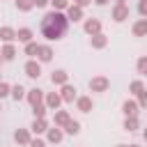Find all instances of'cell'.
Returning <instances> with one entry per match:
<instances>
[{"label": "cell", "instance_id": "43", "mask_svg": "<svg viewBox=\"0 0 147 147\" xmlns=\"http://www.w3.org/2000/svg\"><path fill=\"white\" fill-rule=\"evenodd\" d=\"M0 64H2V55H0Z\"/></svg>", "mask_w": 147, "mask_h": 147}, {"label": "cell", "instance_id": "13", "mask_svg": "<svg viewBox=\"0 0 147 147\" xmlns=\"http://www.w3.org/2000/svg\"><path fill=\"white\" fill-rule=\"evenodd\" d=\"M46 138H48V142H60V140L64 138V131H62L60 126H51V129L46 131Z\"/></svg>", "mask_w": 147, "mask_h": 147}, {"label": "cell", "instance_id": "3", "mask_svg": "<svg viewBox=\"0 0 147 147\" xmlns=\"http://www.w3.org/2000/svg\"><path fill=\"white\" fill-rule=\"evenodd\" d=\"M44 103H46V108H48V110H57V108H60V103H62L60 92H48V94H44Z\"/></svg>", "mask_w": 147, "mask_h": 147}, {"label": "cell", "instance_id": "42", "mask_svg": "<svg viewBox=\"0 0 147 147\" xmlns=\"http://www.w3.org/2000/svg\"><path fill=\"white\" fill-rule=\"evenodd\" d=\"M117 147H126V145H117Z\"/></svg>", "mask_w": 147, "mask_h": 147}, {"label": "cell", "instance_id": "9", "mask_svg": "<svg viewBox=\"0 0 147 147\" xmlns=\"http://www.w3.org/2000/svg\"><path fill=\"white\" fill-rule=\"evenodd\" d=\"M67 80H69V74H67L64 69H55V71L51 74V83H53V85H60V87H62V85H67Z\"/></svg>", "mask_w": 147, "mask_h": 147}, {"label": "cell", "instance_id": "41", "mask_svg": "<svg viewBox=\"0 0 147 147\" xmlns=\"http://www.w3.org/2000/svg\"><path fill=\"white\" fill-rule=\"evenodd\" d=\"M126 147H140V145H126Z\"/></svg>", "mask_w": 147, "mask_h": 147}, {"label": "cell", "instance_id": "16", "mask_svg": "<svg viewBox=\"0 0 147 147\" xmlns=\"http://www.w3.org/2000/svg\"><path fill=\"white\" fill-rule=\"evenodd\" d=\"M60 96H62V101H74L76 99V87L74 85H62V90H60Z\"/></svg>", "mask_w": 147, "mask_h": 147}, {"label": "cell", "instance_id": "26", "mask_svg": "<svg viewBox=\"0 0 147 147\" xmlns=\"http://www.w3.org/2000/svg\"><path fill=\"white\" fill-rule=\"evenodd\" d=\"M37 51H39V44H37V41H30V44H25V55H30L32 60L37 57Z\"/></svg>", "mask_w": 147, "mask_h": 147}, {"label": "cell", "instance_id": "29", "mask_svg": "<svg viewBox=\"0 0 147 147\" xmlns=\"http://www.w3.org/2000/svg\"><path fill=\"white\" fill-rule=\"evenodd\" d=\"M34 5H32V0H16V9L18 11H30Z\"/></svg>", "mask_w": 147, "mask_h": 147}, {"label": "cell", "instance_id": "19", "mask_svg": "<svg viewBox=\"0 0 147 147\" xmlns=\"http://www.w3.org/2000/svg\"><path fill=\"white\" fill-rule=\"evenodd\" d=\"M0 39H2L5 44H11V41L16 39V30H14V28H9V25L0 28Z\"/></svg>", "mask_w": 147, "mask_h": 147}, {"label": "cell", "instance_id": "33", "mask_svg": "<svg viewBox=\"0 0 147 147\" xmlns=\"http://www.w3.org/2000/svg\"><path fill=\"white\" fill-rule=\"evenodd\" d=\"M138 106H140V108H147V90H142V92L138 94Z\"/></svg>", "mask_w": 147, "mask_h": 147}, {"label": "cell", "instance_id": "5", "mask_svg": "<svg viewBox=\"0 0 147 147\" xmlns=\"http://www.w3.org/2000/svg\"><path fill=\"white\" fill-rule=\"evenodd\" d=\"M138 101H133V99H126L124 103H122V113H124V117H138Z\"/></svg>", "mask_w": 147, "mask_h": 147}, {"label": "cell", "instance_id": "4", "mask_svg": "<svg viewBox=\"0 0 147 147\" xmlns=\"http://www.w3.org/2000/svg\"><path fill=\"white\" fill-rule=\"evenodd\" d=\"M25 99H28V101H30V106L34 108V106L44 103V90H39V87H32V90H28Z\"/></svg>", "mask_w": 147, "mask_h": 147}, {"label": "cell", "instance_id": "25", "mask_svg": "<svg viewBox=\"0 0 147 147\" xmlns=\"http://www.w3.org/2000/svg\"><path fill=\"white\" fill-rule=\"evenodd\" d=\"M138 126H140L138 117H126V119H124V131H136Z\"/></svg>", "mask_w": 147, "mask_h": 147}, {"label": "cell", "instance_id": "6", "mask_svg": "<svg viewBox=\"0 0 147 147\" xmlns=\"http://www.w3.org/2000/svg\"><path fill=\"white\" fill-rule=\"evenodd\" d=\"M126 18H129V5H115V7H113V21L122 23V21H126Z\"/></svg>", "mask_w": 147, "mask_h": 147}, {"label": "cell", "instance_id": "34", "mask_svg": "<svg viewBox=\"0 0 147 147\" xmlns=\"http://www.w3.org/2000/svg\"><path fill=\"white\" fill-rule=\"evenodd\" d=\"M136 67H138V74H147V57H140Z\"/></svg>", "mask_w": 147, "mask_h": 147}, {"label": "cell", "instance_id": "32", "mask_svg": "<svg viewBox=\"0 0 147 147\" xmlns=\"http://www.w3.org/2000/svg\"><path fill=\"white\" fill-rule=\"evenodd\" d=\"M138 14H140L142 18H147V0H140V2H138Z\"/></svg>", "mask_w": 147, "mask_h": 147}, {"label": "cell", "instance_id": "40", "mask_svg": "<svg viewBox=\"0 0 147 147\" xmlns=\"http://www.w3.org/2000/svg\"><path fill=\"white\" fill-rule=\"evenodd\" d=\"M142 138H145V140H147V129H145V131H142Z\"/></svg>", "mask_w": 147, "mask_h": 147}, {"label": "cell", "instance_id": "22", "mask_svg": "<svg viewBox=\"0 0 147 147\" xmlns=\"http://www.w3.org/2000/svg\"><path fill=\"white\" fill-rule=\"evenodd\" d=\"M9 94H11V99H14V101H21V99H25V94H28V90H25L23 85H14Z\"/></svg>", "mask_w": 147, "mask_h": 147}, {"label": "cell", "instance_id": "23", "mask_svg": "<svg viewBox=\"0 0 147 147\" xmlns=\"http://www.w3.org/2000/svg\"><path fill=\"white\" fill-rule=\"evenodd\" d=\"M62 129H64V133H69V136H76V133L80 131V122H76V119H69V122H67Z\"/></svg>", "mask_w": 147, "mask_h": 147}, {"label": "cell", "instance_id": "21", "mask_svg": "<svg viewBox=\"0 0 147 147\" xmlns=\"http://www.w3.org/2000/svg\"><path fill=\"white\" fill-rule=\"evenodd\" d=\"M0 55H2V60H14L16 57V46L14 44H5L2 51H0Z\"/></svg>", "mask_w": 147, "mask_h": 147}, {"label": "cell", "instance_id": "2", "mask_svg": "<svg viewBox=\"0 0 147 147\" xmlns=\"http://www.w3.org/2000/svg\"><path fill=\"white\" fill-rule=\"evenodd\" d=\"M87 85H90L92 92H106V90L110 87V80H108L106 76H92Z\"/></svg>", "mask_w": 147, "mask_h": 147}, {"label": "cell", "instance_id": "35", "mask_svg": "<svg viewBox=\"0 0 147 147\" xmlns=\"http://www.w3.org/2000/svg\"><path fill=\"white\" fill-rule=\"evenodd\" d=\"M28 147H46V142H44V140H41V138H32V140H30V145H28Z\"/></svg>", "mask_w": 147, "mask_h": 147}, {"label": "cell", "instance_id": "31", "mask_svg": "<svg viewBox=\"0 0 147 147\" xmlns=\"http://www.w3.org/2000/svg\"><path fill=\"white\" fill-rule=\"evenodd\" d=\"M9 92H11V85H9V83H5V80H0V99H2V96H7Z\"/></svg>", "mask_w": 147, "mask_h": 147}, {"label": "cell", "instance_id": "15", "mask_svg": "<svg viewBox=\"0 0 147 147\" xmlns=\"http://www.w3.org/2000/svg\"><path fill=\"white\" fill-rule=\"evenodd\" d=\"M106 44H108V37L101 34V32L90 37V46H92V48H106Z\"/></svg>", "mask_w": 147, "mask_h": 147}, {"label": "cell", "instance_id": "27", "mask_svg": "<svg viewBox=\"0 0 147 147\" xmlns=\"http://www.w3.org/2000/svg\"><path fill=\"white\" fill-rule=\"evenodd\" d=\"M46 110H48V108H46V103H39V106H34V108H32V113H34V119H44V117H46Z\"/></svg>", "mask_w": 147, "mask_h": 147}, {"label": "cell", "instance_id": "36", "mask_svg": "<svg viewBox=\"0 0 147 147\" xmlns=\"http://www.w3.org/2000/svg\"><path fill=\"white\" fill-rule=\"evenodd\" d=\"M48 2H51V0H32V5H34V7H39V9H41V7H46Z\"/></svg>", "mask_w": 147, "mask_h": 147}, {"label": "cell", "instance_id": "44", "mask_svg": "<svg viewBox=\"0 0 147 147\" xmlns=\"http://www.w3.org/2000/svg\"><path fill=\"white\" fill-rule=\"evenodd\" d=\"M0 110H2V106H0Z\"/></svg>", "mask_w": 147, "mask_h": 147}, {"label": "cell", "instance_id": "12", "mask_svg": "<svg viewBox=\"0 0 147 147\" xmlns=\"http://www.w3.org/2000/svg\"><path fill=\"white\" fill-rule=\"evenodd\" d=\"M92 106H94V103H92L90 96H76V108H78L80 113H90Z\"/></svg>", "mask_w": 147, "mask_h": 147}, {"label": "cell", "instance_id": "38", "mask_svg": "<svg viewBox=\"0 0 147 147\" xmlns=\"http://www.w3.org/2000/svg\"><path fill=\"white\" fill-rule=\"evenodd\" d=\"M94 2H96V5H108L110 0H94Z\"/></svg>", "mask_w": 147, "mask_h": 147}, {"label": "cell", "instance_id": "7", "mask_svg": "<svg viewBox=\"0 0 147 147\" xmlns=\"http://www.w3.org/2000/svg\"><path fill=\"white\" fill-rule=\"evenodd\" d=\"M53 60V48L46 46V44H39V51H37V62H51Z\"/></svg>", "mask_w": 147, "mask_h": 147}, {"label": "cell", "instance_id": "8", "mask_svg": "<svg viewBox=\"0 0 147 147\" xmlns=\"http://www.w3.org/2000/svg\"><path fill=\"white\" fill-rule=\"evenodd\" d=\"M39 74H41V64H39L37 60H28V62H25V76L39 78Z\"/></svg>", "mask_w": 147, "mask_h": 147}, {"label": "cell", "instance_id": "20", "mask_svg": "<svg viewBox=\"0 0 147 147\" xmlns=\"http://www.w3.org/2000/svg\"><path fill=\"white\" fill-rule=\"evenodd\" d=\"M32 37H34V34H32V30H30V28H18V30H16V39H18V41H23V44H30V41H32Z\"/></svg>", "mask_w": 147, "mask_h": 147}, {"label": "cell", "instance_id": "30", "mask_svg": "<svg viewBox=\"0 0 147 147\" xmlns=\"http://www.w3.org/2000/svg\"><path fill=\"white\" fill-rule=\"evenodd\" d=\"M51 5H53V11H62L69 7V0H51Z\"/></svg>", "mask_w": 147, "mask_h": 147}, {"label": "cell", "instance_id": "18", "mask_svg": "<svg viewBox=\"0 0 147 147\" xmlns=\"http://www.w3.org/2000/svg\"><path fill=\"white\" fill-rule=\"evenodd\" d=\"M44 131H48V122H46V117H44V119H34L32 126H30V133L39 136V133H44Z\"/></svg>", "mask_w": 147, "mask_h": 147}, {"label": "cell", "instance_id": "11", "mask_svg": "<svg viewBox=\"0 0 147 147\" xmlns=\"http://www.w3.org/2000/svg\"><path fill=\"white\" fill-rule=\"evenodd\" d=\"M80 18H83V9H80L78 5H69V7H67V21H74V23H76V21H80Z\"/></svg>", "mask_w": 147, "mask_h": 147}, {"label": "cell", "instance_id": "39", "mask_svg": "<svg viewBox=\"0 0 147 147\" xmlns=\"http://www.w3.org/2000/svg\"><path fill=\"white\" fill-rule=\"evenodd\" d=\"M115 2H117V5H126V0H115Z\"/></svg>", "mask_w": 147, "mask_h": 147}, {"label": "cell", "instance_id": "17", "mask_svg": "<svg viewBox=\"0 0 147 147\" xmlns=\"http://www.w3.org/2000/svg\"><path fill=\"white\" fill-rule=\"evenodd\" d=\"M53 113H55V115H53V122H55V126H60V129H62V126L71 119L67 110H53Z\"/></svg>", "mask_w": 147, "mask_h": 147}, {"label": "cell", "instance_id": "28", "mask_svg": "<svg viewBox=\"0 0 147 147\" xmlns=\"http://www.w3.org/2000/svg\"><path fill=\"white\" fill-rule=\"evenodd\" d=\"M142 90H145V83H142V80H133V83L129 85V92H131V94H140Z\"/></svg>", "mask_w": 147, "mask_h": 147}, {"label": "cell", "instance_id": "14", "mask_svg": "<svg viewBox=\"0 0 147 147\" xmlns=\"http://www.w3.org/2000/svg\"><path fill=\"white\" fill-rule=\"evenodd\" d=\"M85 32H87L90 37H92V34H99V32H101V23H99L96 18H87V21H85Z\"/></svg>", "mask_w": 147, "mask_h": 147}, {"label": "cell", "instance_id": "10", "mask_svg": "<svg viewBox=\"0 0 147 147\" xmlns=\"http://www.w3.org/2000/svg\"><path fill=\"white\" fill-rule=\"evenodd\" d=\"M14 140H16L18 145H30V140H32L30 129H16V131H14Z\"/></svg>", "mask_w": 147, "mask_h": 147}, {"label": "cell", "instance_id": "1", "mask_svg": "<svg viewBox=\"0 0 147 147\" xmlns=\"http://www.w3.org/2000/svg\"><path fill=\"white\" fill-rule=\"evenodd\" d=\"M67 25H69V21H67V16L62 11H48L41 18V25L39 28H41V34L48 41H55V39H60L67 32Z\"/></svg>", "mask_w": 147, "mask_h": 147}, {"label": "cell", "instance_id": "24", "mask_svg": "<svg viewBox=\"0 0 147 147\" xmlns=\"http://www.w3.org/2000/svg\"><path fill=\"white\" fill-rule=\"evenodd\" d=\"M133 34H136V37H145V34H147V18H140V21L133 25Z\"/></svg>", "mask_w": 147, "mask_h": 147}, {"label": "cell", "instance_id": "37", "mask_svg": "<svg viewBox=\"0 0 147 147\" xmlns=\"http://www.w3.org/2000/svg\"><path fill=\"white\" fill-rule=\"evenodd\" d=\"M74 5H78V7L83 9V7H87V5H92V0H74Z\"/></svg>", "mask_w": 147, "mask_h": 147}]
</instances>
